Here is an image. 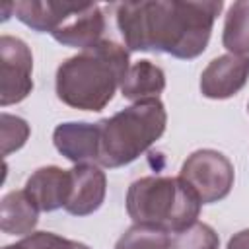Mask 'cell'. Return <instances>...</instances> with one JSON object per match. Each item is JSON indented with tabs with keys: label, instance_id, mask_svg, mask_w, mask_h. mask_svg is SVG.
Returning <instances> with one entry per match:
<instances>
[{
	"label": "cell",
	"instance_id": "obj_2",
	"mask_svg": "<svg viewBox=\"0 0 249 249\" xmlns=\"http://www.w3.org/2000/svg\"><path fill=\"white\" fill-rule=\"evenodd\" d=\"M128 51L111 39L80 51L56 68V95L80 111H101L123 86L128 72Z\"/></svg>",
	"mask_w": 249,
	"mask_h": 249
},
{
	"label": "cell",
	"instance_id": "obj_15",
	"mask_svg": "<svg viewBox=\"0 0 249 249\" xmlns=\"http://www.w3.org/2000/svg\"><path fill=\"white\" fill-rule=\"evenodd\" d=\"M222 45L230 54H249V0L233 2L224 19Z\"/></svg>",
	"mask_w": 249,
	"mask_h": 249
},
{
	"label": "cell",
	"instance_id": "obj_14",
	"mask_svg": "<svg viewBox=\"0 0 249 249\" xmlns=\"http://www.w3.org/2000/svg\"><path fill=\"white\" fill-rule=\"evenodd\" d=\"M163 89H165V72L150 60L134 62L128 68L124 82L121 86L123 97L130 101L158 99Z\"/></svg>",
	"mask_w": 249,
	"mask_h": 249
},
{
	"label": "cell",
	"instance_id": "obj_3",
	"mask_svg": "<svg viewBox=\"0 0 249 249\" xmlns=\"http://www.w3.org/2000/svg\"><path fill=\"white\" fill-rule=\"evenodd\" d=\"M167 124L165 105L158 99H142L124 107L109 119H101L97 163L109 169L123 167L140 158Z\"/></svg>",
	"mask_w": 249,
	"mask_h": 249
},
{
	"label": "cell",
	"instance_id": "obj_6",
	"mask_svg": "<svg viewBox=\"0 0 249 249\" xmlns=\"http://www.w3.org/2000/svg\"><path fill=\"white\" fill-rule=\"evenodd\" d=\"M33 56L25 41L2 35L0 37V105L8 107L23 101L31 89Z\"/></svg>",
	"mask_w": 249,
	"mask_h": 249
},
{
	"label": "cell",
	"instance_id": "obj_20",
	"mask_svg": "<svg viewBox=\"0 0 249 249\" xmlns=\"http://www.w3.org/2000/svg\"><path fill=\"white\" fill-rule=\"evenodd\" d=\"M226 249H249V228L247 230H241L237 233H233L228 241V247Z\"/></svg>",
	"mask_w": 249,
	"mask_h": 249
},
{
	"label": "cell",
	"instance_id": "obj_16",
	"mask_svg": "<svg viewBox=\"0 0 249 249\" xmlns=\"http://www.w3.org/2000/svg\"><path fill=\"white\" fill-rule=\"evenodd\" d=\"M169 233L165 230L134 224L115 243V249H169Z\"/></svg>",
	"mask_w": 249,
	"mask_h": 249
},
{
	"label": "cell",
	"instance_id": "obj_5",
	"mask_svg": "<svg viewBox=\"0 0 249 249\" xmlns=\"http://www.w3.org/2000/svg\"><path fill=\"white\" fill-rule=\"evenodd\" d=\"M179 177L196 193L202 204H212L230 195L235 171L222 152L202 148L183 161Z\"/></svg>",
	"mask_w": 249,
	"mask_h": 249
},
{
	"label": "cell",
	"instance_id": "obj_19",
	"mask_svg": "<svg viewBox=\"0 0 249 249\" xmlns=\"http://www.w3.org/2000/svg\"><path fill=\"white\" fill-rule=\"evenodd\" d=\"M27 249H89L80 241L60 237L53 231H33L21 239Z\"/></svg>",
	"mask_w": 249,
	"mask_h": 249
},
{
	"label": "cell",
	"instance_id": "obj_22",
	"mask_svg": "<svg viewBox=\"0 0 249 249\" xmlns=\"http://www.w3.org/2000/svg\"><path fill=\"white\" fill-rule=\"evenodd\" d=\"M247 109H249V103H247Z\"/></svg>",
	"mask_w": 249,
	"mask_h": 249
},
{
	"label": "cell",
	"instance_id": "obj_8",
	"mask_svg": "<svg viewBox=\"0 0 249 249\" xmlns=\"http://www.w3.org/2000/svg\"><path fill=\"white\" fill-rule=\"evenodd\" d=\"M27 196L39 208V212H54L64 208L72 191V173L56 165L39 167L25 181Z\"/></svg>",
	"mask_w": 249,
	"mask_h": 249
},
{
	"label": "cell",
	"instance_id": "obj_21",
	"mask_svg": "<svg viewBox=\"0 0 249 249\" xmlns=\"http://www.w3.org/2000/svg\"><path fill=\"white\" fill-rule=\"evenodd\" d=\"M4 249H27V247H25L23 241H18V243H14V245H6Z\"/></svg>",
	"mask_w": 249,
	"mask_h": 249
},
{
	"label": "cell",
	"instance_id": "obj_9",
	"mask_svg": "<svg viewBox=\"0 0 249 249\" xmlns=\"http://www.w3.org/2000/svg\"><path fill=\"white\" fill-rule=\"evenodd\" d=\"M72 191L64 210L72 216H88L99 210L107 193V177L95 163H78L70 169Z\"/></svg>",
	"mask_w": 249,
	"mask_h": 249
},
{
	"label": "cell",
	"instance_id": "obj_10",
	"mask_svg": "<svg viewBox=\"0 0 249 249\" xmlns=\"http://www.w3.org/2000/svg\"><path fill=\"white\" fill-rule=\"evenodd\" d=\"M105 33V16L99 4L84 2L82 8L72 14L54 33V41L64 47L89 49L103 39Z\"/></svg>",
	"mask_w": 249,
	"mask_h": 249
},
{
	"label": "cell",
	"instance_id": "obj_17",
	"mask_svg": "<svg viewBox=\"0 0 249 249\" xmlns=\"http://www.w3.org/2000/svg\"><path fill=\"white\" fill-rule=\"evenodd\" d=\"M220 237L212 226L195 222L181 231H175L169 241V249H218Z\"/></svg>",
	"mask_w": 249,
	"mask_h": 249
},
{
	"label": "cell",
	"instance_id": "obj_1",
	"mask_svg": "<svg viewBox=\"0 0 249 249\" xmlns=\"http://www.w3.org/2000/svg\"><path fill=\"white\" fill-rule=\"evenodd\" d=\"M222 0H142L117 4V25L128 51L167 53L191 60L204 53Z\"/></svg>",
	"mask_w": 249,
	"mask_h": 249
},
{
	"label": "cell",
	"instance_id": "obj_12",
	"mask_svg": "<svg viewBox=\"0 0 249 249\" xmlns=\"http://www.w3.org/2000/svg\"><path fill=\"white\" fill-rule=\"evenodd\" d=\"M84 2H54V0H23L12 4L16 18L39 33H54Z\"/></svg>",
	"mask_w": 249,
	"mask_h": 249
},
{
	"label": "cell",
	"instance_id": "obj_7",
	"mask_svg": "<svg viewBox=\"0 0 249 249\" xmlns=\"http://www.w3.org/2000/svg\"><path fill=\"white\" fill-rule=\"evenodd\" d=\"M249 78V58L239 54H222L208 62L200 74V93L208 99L233 97Z\"/></svg>",
	"mask_w": 249,
	"mask_h": 249
},
{
	"label": "cell",
	"instance_id": "obj_18",
	"mask_svg": "<svg viewBox=\"0 0 249 249\" xmlns=\"http://www.w3.org/2000/svg\"><path fill=\"white\" fill-rule=\"evenodd\" d=\"M2 154L10 156L19 150L29 138V124L21 117L2 113Z\"/></svg>",
	"mask_w": 249,
	"mask_h": 249
},
{
	"label": "cell",
	"instance_id": "obj_13",
	"mask_svg": "<svg viewBox=\"0 0 249 249\" xmlns=\"http://www.w3.org/2000/svg\"><path fill=\"white\" fill-rule=\"evenodd\" d=\"M39 222V208L25 191H12L0 202V228L8 235H29Z\"/></svg>",
	"mask_w": 249,
	"mask_h": 249
},
{
	"label": "cell",
	"instance_id": "obj_4",
	"mask_svg": "<svg viewBox=\"0 0 249 249\" xmlns=\"http://www.w3.org/2000/svg\"><path fill=\"white\" fill-rule=\"evenodd\" d=\"M200 198L181 177H140L126 191V212L134 224L175 233L195 224Z\"/></svg>",
	"mask_w": 249,
	"mask_h": 249
},
{
	"label": "cell",
	"instance_id": "obj_11",
	"mask_svg": "<svg viewBox=\"0 0 249 249\" xmlns=\"http://www.w3.org/2000/svg\"><path fill=\"white\" fill-rule=\"evenodd\" d=\"M54 148L72 163H97L99 126L97 123H62L53 132Z\"/></svg>",
	"mask_w": 249,
	"mask_h": 249
}]
</instances>
